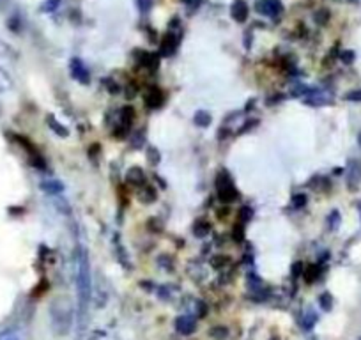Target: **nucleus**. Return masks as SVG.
Instances as JSON below:
<instances>
[{
	"label": "nucleus",
	"mask_w": 361,
	"mask_h": 340,
	"mask_svg": "<svg viewBox=\"0 0 361 340\" xmlns=\"http://www.w3.org/2000/svg\"><path fill=\"white\" fill-rule=\"evenodd\" d=\"M50 128H51V130L57 131V133L61 135V137H66V135H68V130H66V128H62L61 124H59L55 119H50Z\"/></svg>",
	"instance_id": "nucleus-21"
},
{
	"label": "nucleus",
	"mask_w": 361,
	"mask_h": 340,
	"mask_svg": "<svg viewBox=\"0 0 361 340\" xmlns=\"http://www.w3.org/2000/svg\"><path fill=\"white\" fill-rule=\"evenodd\" d=\"M176 328L180 335H192L197 328V321L193 315H180L176 321Z\"/></svg>",
	"instance_id": "nucleus-5"
},
{
	"label": "nucleus",
	"mask_w": 361,
	"mask_h": 340,
	"mask_svg": "<svg viewBox=\"0 0 361 340\" xmlns=\"http://www.w3.org/2000/svg\"><path fill=\"white\" fill-rule=\"evenodd\" d=\"M186 2H190V0H186Z\"/></svg>",
	"instance_id": "nucleus-27"
},
{
	"label": "nucleus",
	"mask_w": 361,
	"mask_h": 340,
	"mask_svg": "<svg viewBox=\"0 0 361 340\" xmlns=\"http://www.w3.org/2000/svg\"><path fill=\"white\" fill-rule=\"evenodd\" d=\"M135 4H137L138 11L147 13L152 8V0H135Z\"/></svg>",
	"instance_id": "nucleus-19"
},
{
	"label": "nucleus",
	"mask_w": 361,
	"mask_h": 340,
	"mask_svg": "<svg viewBox=\"0 0 361 340\" xmlns=\"http://www.w3.org/2000/svg\"><path fill=\"white\" fill-rule=\"evenodd\" d=\"M357 340H361V336H360V339H357Z\"/></svg>",
	"instance_id": "nucleus-26"
},
{
	"label": "nucleus",
	"mask_w": 361,
	"mask_h": 340,
	"mask_svg": "<svg viewBox=\"0 0 361 340\" xmlns=\"http://www.w3.org/2000/svg\"><path fill=\"white\" fill-rule=\"evenodd\" d=\"M0 340H29V335L20 326H9L0 332Z\"/></svg>",
	"instance_id": "nucleus-6"
},
{
	"label": "nucleus",
	"mask_w": 361,
	"mask_h": 340,
	"mask_svg": "<svg viewBox=\"0 0 361 340\" xmlns=\"http://www.w3.org/2000/svg\"><path fill=\"white\" fill-rule=\"evenodd\" d=\"M252 214H253L252 207H248V206H243L241 210H239V220H241L243 224H246V221H250V220H252Z\"/></svg>",
	"instance_id": "nucleus-18"
},
{
	"label": "nucleus",
	"mask_w": 361,
	"mask_h": 340,
	"mask_svg": "<svg viewBox=\"0 0 361 340\" xmlns=\"http://www.w3.org/2000/svg\"><path fill=\"white\" fill-rule=\"evenodd\" d=\"M13 87H15V83H13L11 75L6 69L0 68V95H9Z\"/></svg>",
	"instance_id": "nucleus-8"
},
{
	"label": "nucleus",
	"mask_w": 361,
	"mask_h": 340,
	"mask_svg": "<svg viewBox=\"0 0 361 340\" xmlns=\"http://www.w3.org/2000/svg\"><path fill=\"white\" fill-rule=\"evenodd\" d=\"M255 9L264 16H276L282 13V2L280 0H259Z\"/></svg>",
	"instance_id": "nucleus-4"
},
{
	"label": "nucleus",
	"mask_w": 361,
	"mask_h": 340,
	"mask_svg": "<svg viewBox=\"0 0 361 340\" xmlns=\"http://www.w3.org/2000/svg\"><path fill=\"white\" fill-rule=\"evenodd\" d=\"M177 48V40L173 36H166L161 43V55H172Z\"/></svg>",
	"instance_id": "nucleus-12"
},
{
	"label": "nucleus",
	"mask_w": 361,
	"mask_h": 340,
	"mask_svg": "<svg viewBox=\"0 0 361 340\" xmlns=\"http://www.w3.org/2000/svg\"><path fill=\"white\" fill-rule=\"evenodd\" d=\"M319 301H321V307L324 308V310H331V305H333V300L329 294H322L321 298H319Z\"/></svg>",
	"instance_id": "nucleus-20"
},
{
	"label": "nucleus",
	"mask_w": 361,
	"mask_h": 340,
	"mask_svg": "<svg viewBox=\"0 0 361 340\" xmlns=\"http://www.w3.org/2000/svg\"><path fill=\"white\" fill-rule=\"evenodd\" d=\"M140 62L149 69L158 68V57L152 54H140Z\"/></svg>",
	"instance_id": "nucleus-14"
},
{
	"label": "nucleus",
	"mask_w": 361,
	"mask_h": 340,
	"mask_svg": "<svg viewBox=\"0 0 361 340\" xmlns=\"http://www.w3.org/2000/svg\"><path fill=\"white\" fill-rule=\"evenodd\" d=\"M248 6H246L245 0H235L234 4H232V18L235 20V22H246V18H248Z\"/></svg>",
	"instance_id": "nucleus-7"
},
{
	"label": "nucleus",
	"mask_w": 361,
	"mask_h": 340,
	"mask_svg": "<svg viewBox=\"0 0 361 340\" xmlns=\"http://www.w3.org/2000/svg\"><path fill=\"white\" fill-rule=\"evenodd\" d=\"M345 99H347V102H361V91L347 92Z\"/></svg>",
	"instance_id": "nucleus-23"
},
{
	"label": "nucleus",
	"mask_w": 361,
	"mask_h": 340,
	"mask_svg": "<svg viewBox=\"0 0 361 340\" xmlns=\"http://www.w3.org/2000/svg\"><path fill=\"white\" fill-rule=\"evenodd\" d=\"M293 273L300 275V273H301V262H296V265L293 266Z\"/></svg>",
	"instance_id": "nucleus-24"
},
{
	"label": "nucleus",
	"mask_w": 361,
	"mask_h": 340,
	"mask_svg": "<svg viewBox=\"0 0 361 340\" xmlns=\"http://www.w3.org/2000/svg\"><path fill=\"white\" fill-rule=\"evenodd\" d=\"M216 185H218V195H220V199L224 200V202H234V200L238 199V190L234 188V185H232L227 174L218 176Z\"/></svg>",
	"instance_id": "nucleus-3"
},
{
	"label": "nucleus",
	"mask_w": 361,
	"mask_h": 340,
	"mask_svg": "<svg viewBox=\"0 0 361 340\" xmlns=\"http://www.w3.org/2000/svg\"><path fill=\"white\" fill-rule=\"evenodd\" d=\"M163 92L159 91V89H151V91L147 92V96H145V103H147L151 109H158V107L163 105Z\"/></svg>",
	"instance_id": "nucleus-10"
},
{
	"label": "nucleus",
	"mask_w": 361,
	"mask_h": 340,
	"mask_svg": "<svg viewBox=\"0 0 361 340\" xmlns=\"http://www.w3.org/2000/svg\"><path fill=\"white\" fill-rule=\"evenodd\" d=\"M193 121H195L197 126L207 128L211 124V116L206 110H199V112H195V116H193Z\"/></svg>",
	"instance_id": "nucleus-13"
},
{
	"label": "nucleus",
	"mask_w": 361,
	"mask_h": 340,
	"mask_svg": "<svg viewBox=\"0 0 361 340\" xmlns=\"http://www.w3.org/2000/svg\"><path fill=\"white\" fill-rule=\"evenodd\" d=\"M71 73L76 80H80V82H87V80H89V73H87L82 61H78V59H73L71 61Z\"/></svg>",
	"instance_id": "nucleus-9"
},
{
	"label": "nucleus",
	"mask_w": 361,
	"mask_h": 340,
	"mask_svg": "<svg viewBox=\"0 0 361 340\" xmlns=\"http://www.w3.org/2000/svg\"><path fill=\"white\" fill-rule=\"evenodd\" d=\"M75 279H76V294H78L80 312L85 314L87 307L92 298V273H90L89 253L83 246L76 248L75 255Z\"/></svg>",
	"instance_id": "nucleus-1"
},
{
	"label": "nucleus",
	"mask_w": 361,
	"mask_h": 340,
	"mask_svg": "<svg viewBox=\"0 0 361 340\" xmlns=\"http://www.w3.org/2000/svg\"><path fill=\"white\" fill-rule=\"evenodd\" d=\"M209 231H211V225L204 220H199L195 224V227H193V232H195L199 238H204V236H206Z\"/></svg>",
	"instance_id": "nucleus-16"
},
{
	"label": "nucleus",
	"mask_w": 361,
	"mask_h": 340,
	"mask_svg": "<svg viewBox=\"0 0 361 340\" xmlns=\"http://www.w3.org/2000/svg\"><path fill=\"white\" fill-rule=\"evenodd\" d=\"M41 188H43L44 192H48V193H61L62 190H64V186H62L61 183H57V181H54V179H50V181L43 183V185H41Z\"/></svg>",
	"instance_id": "nucleus-15"
},
{
	"label": "nucleus",
	"mask_w": 361,
	"mask_h": 340,
	"mask_svg": "<svg viewBox=\"0 0 361 340\" xmlns=\"http://www.w3.org/2000/svg\"><path fill=\"white\" fill-rule=\"evenodd\" d=\"M294 202H296L298 206H303V204H305V197H303V195L296 197V199H294Z\"/></svg>",
	"instance_id": "nucleus-25"
},
{
	"label": "nucleus",
	"mask_w": 361,
	"mask_h": 340,
	"mask_svg": "<svg viewBox=\"0 0 361 340\" xmlns=\"http://www.w3.org/2000/svg\"><path fill=\"white\" fill-rule=\"evenodd\" d=\"M128 181L133 183V185H142L144 183V172H142V169H138V166H133V169L128 170Z\"/></svg>",
	"instance_id": "nucleus-11"
},
{
	"label": "nucleus",
	"mask_w": 361,
	"mask_h": 340,
	"mask_svg": "<svg viewBox=\"0 0 361 340\" xmlns=\"http://www.w3.org/2000/svg\"><path fill=\"white\" fill-rule=\"evenodd\" d=\"M59 2L61 0H47V4H43V11H54L59 6Z\"/></svg>",
	"instance_id": "nucleus-22"
},
{
	"label": "nucleus",
	"mask_w": 361,
	"mask_h": 340,
	"mask_svg": "<svg viewBox=\"0 0 361 340\" xmlns=\"http://www.w3.org/2000/svg\"><path fill=\"white\" fill-rule=\"evenodd\" d=\"M73 321V312L69 303H66L64 300H59L51 305V322H54V328L59 333H68L69 326Z\"/></svg>",
	"instance_id": "nucleus-2"
},
{
	"label": "nucleus",
	"mask_w": 361,
	"mask_h": 340,
	"mask_svg": "<svg viewBox=\"0 0 361 340\" xmlns=\"http://www.w3.org/2000/svg\"><path fill=\"white\" fill-rule=\"evenodd\" d=\"M315 321H317V314H315L314 310H308L307 314H305V317H303L305 329H312V326L315 324Z\"/></svg>",
	"instance_id": "nucleus-17"
}]
</instances>
